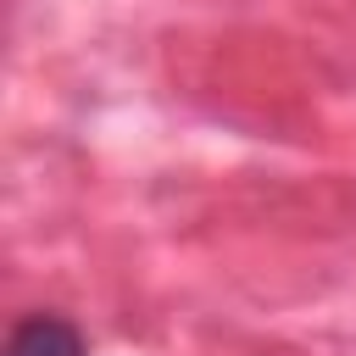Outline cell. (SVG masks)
Masks as SVG:
<instances>
[{"label": "cell", "instance_id": "obj_1", "mask_svg": "<svg viewBox=\"0 0 356 356\" xmlns=\"http://www.w3.org/2000/svg\"><path fill=\"white\" fill-rule=\"evenodd\" d=\"M6 356H89V345H83L78 323H67L56 312H33L11 328Z\"/></svg>", "mask_w": 356, "mask_h": 356}]
</instances>
